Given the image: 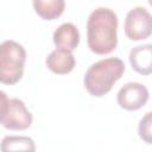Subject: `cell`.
I'll return each mask as SVG.
<instances>
[{
	"instance_id": "obj_1",
	"label": "cell",
	"mask_w": 152,
	"mask_h": 152,
	"mask_svg": "<svg viewBox=\"0 0 152 152\" xmlns=\"http://www.w3.org/2000/svg\"><path fill=\"white\" fill-rule=\"evenodd\" d=\"M118 15L108 7L94 10L87 20V43L91 52L108 55L118 45Z\"/></svg>"
},
{
	"instance_id": "obj_2",
	"label": "cell",
	"mask_w": 152,
	"mask_h": 152,
	"mask_svg": "<svg viewBox=\"0 0 152 152\" xmlns=\"http://www.w3.org/2000/svg\"><path fill=\"white\" fill-rule=\"evenodd\" d=\"M124 72L125 63L118 57L97 61L84 74V88L91 96L101 97L112 90L114 83L122 77Z\"/></svg>"
},
{
	"instance_id": "obj_3",
	"label": "cell",
	"mask_w": 152,
	"mask_h": 152,
	"mask_svg": "<svg viewBox=\"0 0 152 152\" xmlns=\"http://www.w3.org/2000/svg\"><path fill=\"white\" fill-rule=\"evenodd\" d=\"M26 62L25 48L15 40H5L0 44V83L13 86L24 75Z\"/></svg>"
},
{
	"instance_id": "obj_4",
	"label": "cell",
	"mask_w": 152,
	"mask_h": 152,
	"mask_svg": "<svg viewBox=\"0 0 152 152\" xmlns=\"http://www.w3.org/2000/svg\"><path fill=\"white\" fill-rule=\"evenodd\" d=\"M125 34L129 40H144L152 33V18L145 7H134L128 11L124 24Z\"/></svg>"
},
{
	"instance_id": "obj_5",
	"label": "cell",
	"mask_w": 152,
	"mask_h": 152,
	"mask_svg": "<svg viewBox=\"0 0 152 152\" xmlns=\"http://www.w3.org/2000/svg\"><path fill=\"white\" fill-rule=\"evenodd\" d=\"M150 97L148 89L138 82H128L120 88L116 95L118 104L125 110H138L144 107Z\"/></svg>"
},
{
	"instance_id": "obj_6",
	"label": "cell",
	"mask_w": 152,
	"mask_h": 152,
	"mask_svg": "<svg viewBox=\"0 0 152 152\" xmlns=\"http://www.w3.org/2000/svg\"><path fill=\"white\" fill-rule=\"evenodd\" d=\"M33 118L25 103L19 99H10L7 113L4 118L2 126L11 131H24L32 125Z\"/></svg>"
},
{
	"instance_id": "obj_7",
	"label": "cell",
	"mask_w": 152,
	"mask_h": 152,
	"mask_svg": "<svg viewBox=\"0 0 152 152\" xmlns=\"http://www.w3.org/2000/svg\"><path fill=\"white\" fill-rule=\"evenodd\" d=\"M45 64L48 69L51 70L53 74L65 75L72 71V69L75 68L76 61L71 51L57 48L56 50L51 51L45 59Z\"/></svg>"
},
{
	"instance_id": "obj_8",
	"label": "cell",
	"mask_w": 152,
	"mask_h": 152,
	"mask_svg": "<svg viewBox=\"0 0 152 152\" xmlns=\"http://www.w3.org/2000/svg\"><path fill=\"white\" fill-rule=\"evenodd\" d=\"M132 69L140 75H150L152 71V45L144 44L133 48L128 56Z\"/></svg>"
},
{
	"instance_id": "obj_9",
	"label": "cell",
	"mask_w": 152,
	"mask_h": 152,
	"mask_svg": "<svg viewBox=\"0 0 152 152\" xmlns=\"http://www.w3.org/2000/svg\"><path fill=\"white\" fill-rule=\"evenodd\" d=\"M53 44L58 49H64L72 51L78 46L80 43V32L78 28L71 23H64L58 26L53 32Z\"/></svg>"
},
{
	"instance_id": "obj_10",
	"label": "cell",
	"mask_w": 152,
	"mask_h": 152,
	"mask_svg": "<svg viewBox=\"0 0 152 152\" xmlns=\"http://www.w3.org/2000/svg\"><path fill=\"white\" fill-rule=\"evenodd\" d=\"M34 12L44 20H55L65 8V0H32Z\"/></svg>"
},
{
	"instance_id": "obj_11",
	"label": "cell",
	"mask_w": 152,
	"mask_h": 152,
	"mask_svg": "<svg viewBox=\"0 0 152 152\" xmlns=\"http://www.w3.org/2000/svg\"><path fill=\"white\" fill-rule=\"evenodd\" d=\"M0 150L2 152L8 151H36V145L32 138L23 135H7L0 142Z\"/></svg>"
},
{
	"instance_id": "obj_12",
	"label": "cell",
	"mask_w": 152,
	"mask_h": 152,
	"mask_svg": "<svg viewBox=\"0 0 152 152\" xmlns=\"http://www.w3.org/2000/svg\"><path fill=\"white\" fill-rule=\"evenodd\" d=\"M152 113L147 112L145 114V116H142V119L139 121V126H138V133L139 137L146 142V144H152Z\"/></svg>"
},
{
	"instance_id": "obj_13",
	"label": "cell",
	"mask_w": 152,
	"mask_h": 152,
	"mask_svg": "<svg viewBox=\"0 0 152 152\" xmlns=\"http://www.w3.org/2000/svg\"><path fill=\"white\" fill-rule=\"evenodd\" d=\"M8 97L6 95L5 91L0 90V124H2L4 118L7 113V108H8Z\"/></svg>"
}]
</instances>
